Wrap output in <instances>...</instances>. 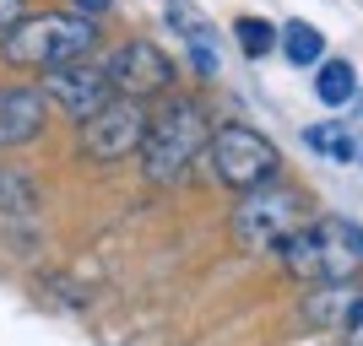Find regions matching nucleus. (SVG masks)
<instances>
[{
  "instance_id": "obj_1",
  "label": "nucleus",
  "mask_w": 363,
  "mask_h": 346,
  "mask_svg": "<svg viewBox=\"0 0 363 346\" xmlns=\"http://www.w3.org/2000/svg\"><path fill=\"white\" fill-rule=\"evenodd\" d=\"M98 44V16L82 11H33L11 33H0V60L11 71H60L71 60H87Z\"/></svg>"
},
{
  "instance_id": "obj_2",
  "label": "nucleus",
  "mask_w": 363,
  "mask_h": 346,
  "mask_svg": "<svg viewBox=\"0 0 363 346\" xmlns=\"http://www.w3.org/2000/svg\"><path fill=\"white\" fill-rule=\"evenodd\" d=\"M298 227H309V200L293 184H260L228 211V238L239 255H282Z\"/></svg>"
},
{
  "instance_id": "obj_3",
  "label": "nucleus",
  "mask_w": 363,
  "mask_h": 346,
  "mask_svg": "<svg viewBox=\"0 0 363 346\" xmlns=\"http://www.w3.org/2000/svg\"><path fill=\"white\" fill-rule=\"evenodd\" d=\"M206 146H212L206 108H201L196 98H168L163 114H152L147 146H141V173H147L152 184H174L206 157Z\"/></svg>"
},
{
  "instance_id": "obj_4",
  "label": "nucleus",
  "mask_w": 363,
  "mask_h": 346,
  "mask_svg": "<svg viewBox=\"0 0 363 346\" xmlns=\"http://www.w3.org/2000/svg\"><path fill=\"white\" fill-rule=\"evenodd\" d=\"M282 271L298 276V282H352V265L363 260V227L342 222V217H320V222L298 227L288 243H282Z\"/></svg>"
},
{
  "instance_id": "obj_5",
  "label": "nucleus",
  "mask_w": 363,
  "mask_h": 346,
  "mask_svg": "<svg viewBox=\"0 0 363 346\" xmlns=\"http://www.w3.org/2000/svg\"><path fill=\"white\" fill-rule=\"evenodd\" d=\"M206 163H212L217 184L250 195V190H260V184H277V173H282V151L260 136V130H250V125H217L212 146H206Z\"/></svg>"
},
{
  "instance_id": "obj_6",
  "label": "nucleus",
  "mask_w": 363,
  "mask_h": 346,
  "mask_svg": "<svg viewBox=\"0 0 363 346\" xmlns=\"http://www.w3.org/2000/svg\"><path fill=\"white\" fill-rule=\"evenodd\" d=\"M147 130H152V114L141 108V98H114L92 120H82L76 141H82L87 163H125L130 151L147 146Z\"/></svg>"
},
{
  "instance_id": "obj_7",
  "label": "nucleus",
  "mask_w": 363,
  "mask_h": 346,
  "mask_svg": "<svg viewBox=\"0 0 363 346\" xmlns=\"http://www.w3.org/2000/svg\"><path fill=\"white\" fill-rule=\"evenodd\" d=\"M108 81H114V92L120 98H152V92H168L174 87V60H168L157 44H147V38H125V44L108 49L104 60Z\"/></svg>"
},
{
  "instance_id": "obj_8",
  "label": "nucleus",
  "mask_w": 363,
  "mask_h": 346,
  "mask_svg": "<svg viewBox=\"0 0 363 346\" xmlns=\"http://www.w3.org/2000/svg\"><path fill=\"white\" fill-rule=\"evenodd\" d=\"M44 98H49L55 108H65V114L82 125V120H92L104 103H114L120 92H114V81H108L104 65L71 60V65H60V71H49V76H44Z\"/></svg>"
},
{
  "instance_id": "obj_9",
  "label": "nucleus",
  "mask_w": 363,
  "mask_h": 346,
  "mask_svg": "<svg viewBox=\"0 0 363 346\" xmlns=\"http://www.w3.org/2000/svg\"><path fill=\"white\" fill-rule=\"evenodd\" d=\"M49 125V98L44 87H0V151L6 146H28L44 136Z\"/></svg>"
},
{
  "instance_id": "obj_10",
  "label": "nucleus",
  "mask_w": 363,
  "mask_h": 346,
  "mask_svg": "<svg viewBox=\"0 0 363 346\" xmlns=\"http://www.w3.org/2000/svg\"><path fill=\"white\" fill-rule=\"evenodd\" d=\"M358 308H363V287L358 282H325V287H315V292L303 298L298 314H303L309 330H336V335H342Z\"/></svg>"
},
{
  "instance_id": "obj_11",
  "label": "nucleus",
  "mask_w": 363,
  "mask_h": 346,
  "mask_svg": "<svg viewBox=\"0 0 363 346\" xmlns=\"http://www.w3.org/2000/svg\"><path fill=\"white\" fill-rule=\"evenodd\" d=\"M168 28L179 33L184 44H190V54H196V65L201 71H217V54H212V22H201L196 11H190V6H184V0H168Z\"/></svg>"
},
{
  "instance_id": "obj_12",
  "label": "nucleus",
  "mask_w": 363,
  "mask_h": 346,
  "mask_svg": "<svg viewBox=\"0 0 363 346\" xmlns=\"http://www.w3.org/2000/svg\"><path fill=\"white\" fill-rule=\"evenodd\" d=\"M0 217L11 222L38 217V184L28 179V168H0Z\"/></svg>"
},
{
  "instance_id": "obj_13",
  "label": "nucleus",
  "mask_w": 363,
  "mask_h": 346,
  "mask_svg": "<svg viewBox=\"0 0 363 346\" xmlns=\"http://www.w3.org/2000/svg\"><path fill=\"white\" fill-rule=\"evenodd\" d=\"M315 98L325 108H342V103H352L358 98V71H352L347 60H325L315 71Z\"/></svg>"
},
{
  "instance_id": "obj_14",
  "label": "nucleus",
  "mask_w": 363,
  "mask_h": 346,
  "mask_svg": "<svg viewBox=\"0 0 363 346\" xmlns=\"http://www.w3.org/2000/svg\"><path fill=\"white\" fill-rule=\"evenodd\" d=\"M282 54L293 65H325V33L315 22H288L282 28Z\"/></svg>"
},
{
  "instance_id": "obj_15",
  "label": "nucleus",
  "mask_w": 363,
  "mask_h": 346,
  "mask_svg": "<svg viewBox=\"0 0 363 346\" xmlns=\"http://www.w3.org/2000/svg\"><path fill=\"white\" fill-rule=\"evenodd\" d=\"M303 141H309L320 157H331V163H347L352 151H358V141L347 136V125H309V130H303Z\"/></svg>"
},
{
  "instance_id": "obj_16",
  "label": "nucleus",
  "mask_w": 363,
  "mask_h": 346,
  "mask_svg": "<svg viewBox=\"0 0 363 346\" xmlns=\"http://www.w3.org/2000/svg\"><path fill=\"white\" fill-rule=\"evenodd\" d=\"M233 33H239V49L250 54V60L272 54V49H277V38H282V33H277L272 22H266V16H239V22H233Z\"/></svg>"
},
{
  "instance_id": "obj_17",
  "label": "nucleus",
  "mask_w": 363,
  "mask_h": 346,
  "mask_svg": "<svg viewBox=\"0 0 363 346\" xmlns=\"http://www.w3.org/2000/svg\"><path fill=\"white\" fill-rule=\"evenodd\" d=\"M22 16H28V0H0V33H11Z\"/></svg>"
},
{
  "instance_id": "obj_18",
  "label": "nucleus",
  "mask_w": 363,
  "mask_h": 346,
  "mask_svg": "<svg viewBox=\"0 0 363 346\" xmlns=\"http://www.w3.org/2000/svg\"><path fill=\"white\" fill-rule=\"evenodd\" d=\"M342 346H363V308L352 314V325L342 330Z\"/></svg>"
},
{
  "instance_id": "obj_19",
  "label": "nucleus",
  "mask_w": 363,
  "mask_h": 346,
  "mask_svg": "<svg viewBox=\"0 0 363 346\" xmlns=\"http://www.w3.org/2000/svg\"><path fill=\"white\" fill-rule=\"evenodd\" d=\"M76 11H82V16H104L108 0H76Z\"/></svg>"
}]
</instances>
